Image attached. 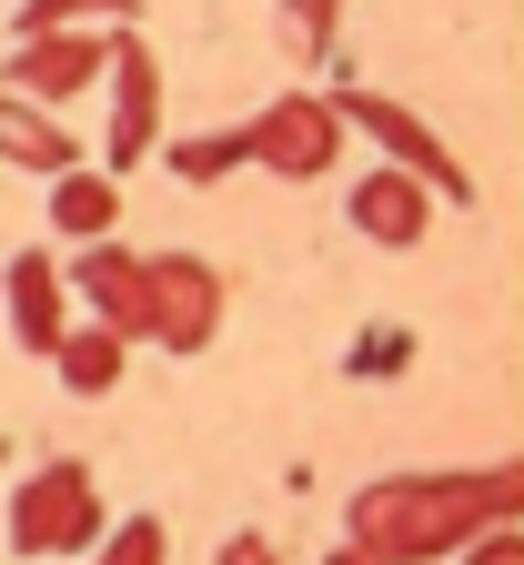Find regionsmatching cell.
I'll use <instances>...</instances> for the list:
<instances>
[{
  "mask_svg": "<svg viewBox=\"0 0 524 565\" xmlns=\"http://www.w3.org/2000/svg\"><path fill=\"white\" fill-rule=\"evenodd\" d=\"M111 172H141L162 152V61L131 21H111V131H101Z\"/></svg>",
  "mask_w": 524,
  "mask_h": 565,
  "instance_id": "obj_4",
  "label": "cell"
},
{
  "mask_svg": "<svg viewBox=\"0 0 524 565\" xmlns=\"http://www.w3.org/2000/svg\"><path fill=\"white\" fill-rule=\"evenodd\" d=\"M51 374H61L71 394H111V384L131 374V333H121V323H101V313H92V323H71V333H61V353H51Z\"/></svg>",
  "mask_w": 524,
  "mask_h": 565,
  "instance_id": "obj_12",
  "label": "cell"
},
{
  "mask_svg": "<svg viewBox=\"0 0 524 565\" xmlns=\"http://www.w3.org/2000/svg\"><path fill=\"white\" fill-rule=\"evenodd\" d=\"M504 505H524V475H394V484H363L353 494V555H443V545H474Z\"/></svg>",
  "mask_w": 524,
  "mask_h": 565,
  "instance_id": "obj_1",
  "label": "cell"
},
{
  "mask_svg": "<svg viewBox=\"0 0 524 565\" xmlns=\"http://www.w3.org/2000/svg\"><path fill=\"white\" fill-rule=\"evenodd\" d=\"M0 162L31 172V182H51V172L82 162V141L51 121V102H41V92H11V82H0Z\"/></svg>",
  "mask_w": 524,
  "mask_h": 565,
  "instance_id": "obj_11",
  "label": "cell"
},
{
  "mask_svg": "<svg viewBox=\"0 0 524 565\" xmlns=\"http://www.w3.org/2000/svg\"><path fill=\"white\" fill-rule=\"evenodd\" d=\"M51 223L71 233V243H101L111 223H121V172H51Z\"/></svg>",
  "mask_w": 524,
  "mask_h": 565,
  "instance_id": "obj_13",
  "label": "cell"
},
{
  "mask_svg": "<svg viewBox=\"0 0 524 565\" xmlns=\"http://www.w3.org/2000/svg\"><path fill=\"white\" fill-rule=\"evenodd\" d=\"M101 555L111 565H162L172 535H162V515H121V535H101Z\"/></svg>",
  "mask_w": 524,
  "mask_h": 565,
  "instance_id": "obj_16",
  "label": "cell"
},
{
  "mask_svg": "<svg viewBox=\"0 0 524 565\" xmlns=\"http://www.w3.org/2000/svg\"><path fill=\"white\" fill-rule=\"evenodd\" d=\"M0 465H11V445H0Z\"/></svg>",
  "mask_w": 524,
  "mask_h": 565,
  "instance_id": "obj_18",
  "label": "cell"
},
{
  "mask_svg": "<svg viewBox=\"0 0 524 565\" xmlns=\"http://www.w3.org/2000/svg\"><path fill=\"white\" fill-rule=\"evenodd\" d=\"M0 303H11V343L51 364V353H61V333H71V273L31 243V253H11V263H0Z\"/></svg>",
  "mask_w": 524,
  "mask_h": 565,
  "instance_id": "obj_8",
  "label": "cell"
},
{
  "mask_svg": "<svg viewBox=\"0 0 524 565\" xmlns=\"http://www.w3.org/2000/svg\"><path fill=\"white\" fill-rule=\"evenodd\" d=\"M424 192H434V182H424V172H404V162H394V172H363V182H353V202H343V223H353L363 243H384V253H414V243H424V223H434Z\"/></svg>",
  "mask_w": 524,
  "mask_h": 565,
  "instance_id": "obj_10",
  "label": "cell"
},
{
  "mask_svg": "<svg viewBox=\"0 0 524 565\" xmlns=\"http://www.w3.org/2000/svg\"><path fill=\"white\" fill-rule=\"evenodd\" d=\"M71 294H82L101 323H121L131 343H152V253H121L101 233V243H82V263H71Z\"/></svg>",
  "mask_w": 524,
  "mask_h": 565,
  "instance_id": "obj_9",
  "label": "cell"
},
{
  "mask_svg": "<svg viewBox=\"0 0 524 565\" xmlns=\"http://www.w3.org/2000/svg\"><path fill=\"white\" fill-rule=\"evenodd\" d=\"M101 484H92V465L82 455H51V465H31L21 475V494H11V555H101Z\"/></svg>",
  "mask_w": 524,
  "mask_h": 565,
  "instance_id": "obj_2",
  "label": "cell"
},
{
  "mask_svg": "<svg viewBox=\"0 0 524 565\" xmlns=\"http://www.w3.org/2000/svg\"><path fill=\"white\" fill-rule=\"evenodd\" d=\"M212 333H222V273L202 253H152V343L192 364L212 353Z\"/></svg>",
  "mask_w": 524,
  "mask_h": 565,
  "instance_id": "obj_6",
  "label": "cell"
},
{
  "mask_svg": "<svg viewBox=\"0 0 524 565\" xmlns=\"http://www.w3.org/2000/svg\"><path fill=\"white\" fill-rule=\"evenodd\" d=\"M61 21H141V0H21L11 11V31H61Z\"/></svg>",
  "mask_w": 524,
  "mask_h": 565,
  "instance_id": "obj_15",
  "label": "cell"
},
{
  "mask_svg": "<svg viewBox=\"0 0 524 565\" xmlns=\"http://www.w3.org/2000/svg\"><path fill=\"white\" fill-rule=\"evenodd\" d=\"M333 102H343V131H363V141H384V162H404V172H424V182H434L443 202H474V182H464V162H455V152H443V141H434V131H424V121H414L404 102H384V92H353V82H343Z\"/></svg>",
  "mask_w": 524,
  "mask_h": 565,
  "instance_id": "obj_7",
  "label": "cell"
},
{
  "mask_svg": "<svg viewBox=\"0 0 524 565\" xmlns=\"http://www.w3.org/2000/svg\"><path fill=\"white\" fill-rule=\"evenodd\" d=\"M253 141V172H282V182H323L333 152H343V102L333 92H282L243 121Z\"/></svg>",
  "mask_w": 524,
  "mask_h": 565,
  "instance_id": "obj_3",
  "label": "cell"
},
{
  "mask_svg": "<svg viewBox=\"0 0 524 565\" xmlns=\"http://www.w3.org/2000/svg\"><path fill=\"white\" fill-rule=\"evenodd\" d=\"M333 11H343V0H282V31L303 41L313 61H333ZM333 71H343V61H333Z\"/></svg>",
  "mask_w": 524,
  "mask_h": 565,
  "instance_id": "obj_17",
  "label": "cell"
},
{
  "mask_svg": "<svg viewBox=\"0 0 524 565\" xmlns=\"http://www.w3.org/2000/svg\"><path fill=\"white\" fill-rule=\"evenodd\" d=\"M162 162L182 182H222V172H253V141L243 131H192V141H162Z\"/></svg>",
  "mask_w": 524,
  "mask_h": 565,
  "instance_id": "obj_14",
  "label": "cell"
},
{
  "mask_svg": "<svg viewBox=\"0 0 524 565\" xmlns=\"http://www.w3.org/2000/svg\"><path fill=\"white\" fill-rule=\"evenodd\" d=\"M111 71V31L101 21H61V31H11V92H41V102H71Z\"/></svg>",
  "mask_w": 524,
  "mask_h": 565,
  "instance_id": "obj_5",
  "label": "cell"
}]
</instances>
